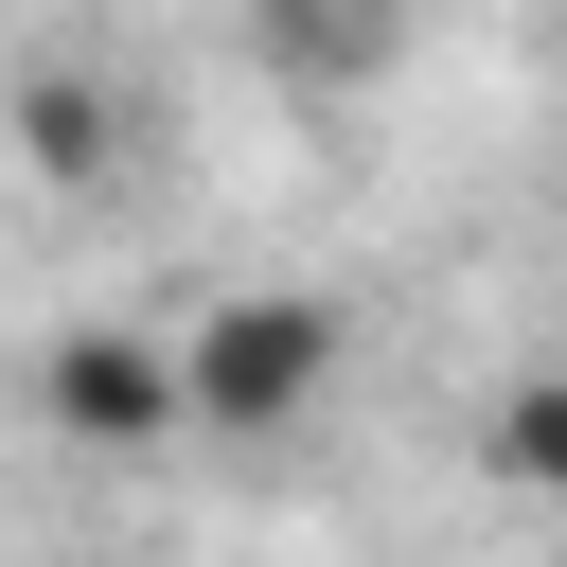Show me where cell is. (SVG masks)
<instances>
[{
	"label": "cell",
	"instance_id": "1",
	"mask_svg": "<svg viewBox=\"0 0 567 567\" xmlns=\"http://www.w3.org/2000/svg\"><path fill=\"white\" fill-rule=\"evenodd\" d=\"M177 354H195V443H284V425H319V390H337V301L230 284Z\"/></svg>",
	"mask_w": 567,
	"mask_h": 567
},
{
	"label": "cell",
	"instance_id": "2",
	"mask_svg": "<svg viewBox=\"0 0 567 567\" xmlns=\"http://www.w3.org/2000/svg\"><path fill=\"white\" fill-rule=\"evenodd\" d=\"M35 425L89 443V461H142V443H195V354L142 337V319H71L35 354Z\"/></svg>",
	"mask_w": 567,
	"mask_h": 567
},
{
	"label": "cell",
	"instance_id": "3",
	"mask_svg": "<svg viewBox=\"0 0 567 567\" xmlns=\"http://www.w3.org/2000/svg\"><path fill=\"white\" fill-rule=\"evenodd\" d=\"M18 159L71 195V177H106V89L89 71H18Z\"/></svg>",
	"mask_w": 567,
	"mask_h": 567
},
{
	"label": "cell",
	"instance_id": "4",
	"mask_svg": "<svg viewBox=\"0 0 567 567\" xmlns=\"http://www.w3.org/2000/svg\"><path fill=\"white\" fill-rule=\"evenodd\" d=\"M478 461H496L514 496H567V372H514V390L478 408Z\"/></svg>",
	"mask_w": 567,
	"mask_h": 567
},
{
	"label": "cell",
	"instance_id": "5",
	"mask_svg": "<svg viewBox=\"0 0 567 567\" xmlns=\"http://www.w3.org/2000/svg\"><path fill=\"white\" fill-rule=\"evenodd\" d=\"M266 18H284V0H266Z\"/></svg>",
	"mask_w": 567,
	"mask_h": 567
}]
</instances>
